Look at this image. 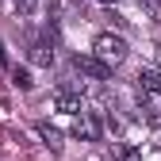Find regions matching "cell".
Wrapping results in <instances>:
<instances>
[{"mask_svg":"<svg viewBox=\"0 0 161 161\" xmlns=\"http://www.w3.org/2000/svg\"><path fill=\"white\" fill-rule=\"evenodd\" d=\"M92 58H96L100 65H108V69L123 65V62H127V38H123V35H111V31L96 35V42H92Z\"/></svg>","mask_w":161,"mask_h":161,"instance_id":"obj_1","label":"cell"},{"mask_svg":"<svg viewBox=\"0 0 161 161\" xmlns=\"http://www.w3.org/2000/svg\"><path fill=\"white\" fill-rule=\"evenodd\" d=\"M73 138H80V142H96V138H100V119L88 115V111L73 115Z\"/></svg>","mask_w":161,"mask_h":161,"instance_id":"obj_2","label":"cell"},{"mask_svg":"<svg viewBox=\"0 0 161 161\" xmlns=\"http://www.w3.org/2000/svg\"><path fill=\"white\" fill-rule=\"evenodd\" d=\"M31 62L35 65H50L54 62V38H50V31L38 35V38H31Z\"/></svg>","mask_w":161,"mask_h":161,"instance_id":"obj_3","label":"cell"},{"mask_svg":"<svg viewBox=\"0 0 161 161\" xmlns=\"http://www.w3.org/2000/svg\"><path fill=\"white\" fill-rule=\"evenodd\" d=\"M73 69H77V73H85V77H92V80H108V77H111L108 65H100L96 58H80V54L73 58Z\"/></svg>","mask_w":161,"mask_h":161,"instance_id":"obj_4","label":"cell"},{"mask_svg":"<svg viewBox=\"0 0 161 161\" xmlns=\"http://www.w3.org/2000/svg\"><path fill=\"white\" fill-rule=\"evenodd\" d=\"M138 92L142 96H161V69H153V65L138 69Z\"/></svg>","mask_w":161,"mask_h":161,"instance_id":"obj_5","label":"cell"},{"mask_svg":"<svg viewBox=\"0 0 161 161\" xmlns=\"http://www.w3.org/2000/svg\"><path fill=\"white\" fill-rule=\"evenodd\" d=\"M54 108L65 111V115H80V111H85V108H80V96L69 92V88H58V92H54Z\"/></svg>","mask_w":161,"mask_h":161,"instance_id":"obj_6","label":"cell"},{"mask_svg":"<svg viewBox=\"0 0 161 161\" xmlns=\"http://www.w3.org/2000/svg\"><path fill=\"white\" fill-rule=\"evenodd\" d=\"M111 153H115V161H142V153H138L134 146H127V142H115Z\"/></svg>","mask_w":161,"mask_h":161,"instance_id":"obj_7","label":"cell"},{"mask_svg":"<svg viewBox=\"0 0 161 161\" xmlns=\"http://www.w3.org/2000/svg\"><path fill=\"white\" fill-rule=\"evenodd\" d=\"M35 130H38V138H42V142H46V146H54V150H58V146H62V134H58V130H54L50 123H38Z\"/></svg>","mask_w":161,"mask_h":161,"instance_id":"obj_8","label":"cell"},{"mask_svg":"<svg viewBox=\"0 0 161 161\" xmlns=\"http://www.w3.org/2000/svg\"><path fill=\"white\" fill-rule=\"evenodd\" d=\"M138 8H142L153 23H161V0H138Z\"/></svg>","mask_w":161,"mask_h":161,"instance_id":"obj_9","label":"cell"},{"mask_svg":"<svg viewBox=\"0 0 161 161\" xmlns=\"http://www.w3.org/2000/svg\"><path fill=\"white\" fill-rule=\"evenodd\" d=\"M38 4H42V0H15V12H19V15H31Z\"/></svg>","mask_w":161,"mask_h":161,"instance_id":"obj_10","label":"cell"},{"mask_svg":"<svg viewBox=\"0 0 161 161\" xmlns=\"http://www.w3.org/2000/svg\"><path fill=\"white\" fill-rule=\"evenodd\" d=\"M12 77H15L19 88H31V73H27V69H12Z\"/></svg>","mask_w":161,"mask_h":161,"instance_id":"obj_11","label":"cell"},{"mask_svg":"<svg viewBox=\"0 0 161 161\" xmlns=\"http://www.w3.org/2000/svg\"><path fill=\"white\" fill-rule=\"evenodd\" d=\"M96 4H104V8H111V4H119V0H96Z\"/></svg>","mask_w":161,"mask_h":161,"instance_id":"obj_12","label":"cell"},{"mask_svg":"<svg viewBox=\"0 0 161 161\" xmlns=\"http://www.w3.org/2000/svg\"><path fill=\"white\" fill-rule=\"evenodd\" d=\"M0 69H4V42H0Z\"/></svg>","mask_w":161,"mask_h":161,"instance_id":"obj_13","label":"cell"},{"mask_svg":"<svg viewBox=\"0 0 161 161\" xmlns=\"http://www.w3.org/2000/svg\"><path fill=\"white\" fill-rule=\"evenodd\" d=\"M157 50H161V46H157Z\"/></svg>","mask_w":161,"mask_h":161,"instance_id":"obj_14","label":"cell"}]
</instances>
